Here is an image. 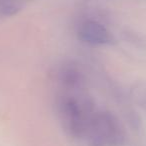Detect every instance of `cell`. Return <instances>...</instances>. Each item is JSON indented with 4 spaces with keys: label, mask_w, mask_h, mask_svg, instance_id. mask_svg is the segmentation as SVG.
<instances>
[{
    "label": "cell",
    "mask_w": 146,
    "mask_h": 146,
    "mask_svg": "<svg viewBox=\"0 0 146 146\" xmlns=\"http://www.w3.org/2000/svg\"><path fill=\"white\" fill-rule=\"evenodd\" d=\"M58 111L64 128L76 138L85 137L92 117L96 113L91 98L79 92L61 96Z\"/></svg>",
    "instance_id": "1"
},
{
    "label": "cell",
    "mask_w": 146,
    "mask_h": 146,
    "mask_svg": "<svg viewBox=\"0 0 146 146\" xmlns=\"http://www.w3.org/2000/svg\"><path fill=\"white\" fill-rule=\"evenodd\" d=\"M85 138L91 146H114L119 143L122 136L119 125L111 114L96 111Z\"/></svg>",
    "instance_id": "2"
},
{
    "label": "cell",
    "mask_w": 146,
    "mask_h": 146,
    "mask_svg": "<svg viewBox=\"0 0 146 146\" xmlns=\"http://www.w3.org/2000/svg\"><path fill=\"white\" fill-rule=\"evenodd\" d=\"M78 39L86 44L99 46L111 43L112 36L105 26L95 20H85L77 29Z\"/></svg>",
    "instance_id": "3"
}]
</instances>
